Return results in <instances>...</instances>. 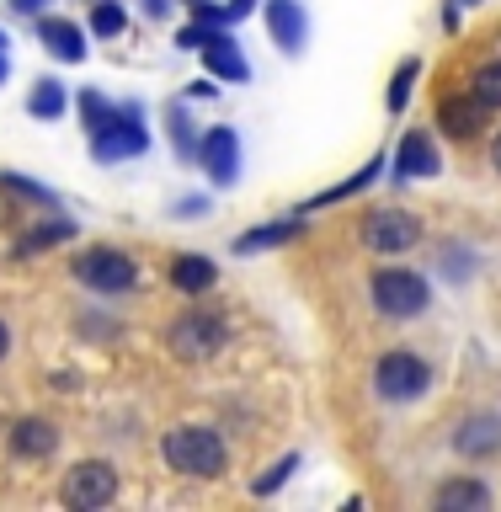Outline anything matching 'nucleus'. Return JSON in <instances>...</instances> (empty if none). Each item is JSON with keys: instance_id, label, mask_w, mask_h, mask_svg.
Segmentation results:
<instances>
[{"instance_id": "obj_21", "label": "nucleus", "mask_w": 501, "mask_h": 512, "mask_svg": "<svg viewBox=\"0 0 501 512\" xmlns=\"http://www.w3.org/2000/svg\"><path fill=\"white\" fill-rule=\"evenodd\" d=\"M112 107L107 96H96V91H80V118H86V134H102V128L112 123Z\"/></svg>"}, {"instance_id": "obj_10", "label": "nucleus", "mask_w": 501, "mask_h": 512, "mask_svg": "<svg viewBox=\"0 0 501 512\" xmlns=\"http://www.w3.org/2000/svg\"><path fill=\"white\" fill-rule=\"evenodd\" d=\"M267 27H272V38H278V48H288V54H299L304 38H310V22H304L299 0H267Z\"/></svg>"}, {"instance_id": "obj_13", "label": "nucleus", "mask_w": 501, "mask_h": 512, "mask_svg": "<svg viewBox=\"0 0 501 512\" xmlns=\"http://www.w3.org/2000/svg\"><path fill=\"white\" fill-rule=\"evenodd\" d=\"M203 59H208V75H219V80H246L251 75V64L240 59V48L230 32H208V43H203Z\"/></svg>"}, {"instance_id": "obj_34", "label": "nucleus", "mask_w": 501, "mask_h": 512, "mask_svg": "<svg viewBox=\"0 0 501 512\" xmlns=\"http://www.w3.org/2000/svg\"><path fill=\"white\" fill-rule=\"evenodd\" d=\"M0 80H6V54H0Z\"/></svg>"}, {"instance_id": "obj_26", "label": "nucleus", "mask_w": 501, "mask_h": 512, "mask_svg": "<svg viewBox=\"0 0 501 512\" xmlns=\"http://www.w3.org/2000/svg\"><path fill=\"white\" fill-rule=\"evenodd\" d=\"M294 470H299V459H294V454L278 459V464H272V470H267L262 480H256V496H272V491H278V486H283V480L294 475Z\"/></svg>"}, {"instance_id": "obj_25", "label": "nucleus", "mask_w": 501, "mask_h": 512, "mask_svg": "<svg viewBox=\"0 0 501 512\" xmlns=\"http://www.w3.org/2000/svg\"><path fill=\"white\" fill-rule=\"evenodd\" d=\"M123 22H128V16H123V6H112V0H102V6L91 11V32H102V38H118V32H123Z\"/></svg>"}, {"instance_id": "obj_2", "label": "nucleus", "mask_w": 501, "mask_h": 512, "mask_svg": "<svg viewBox=\"0 0 501 512\" xmlns=\"http://www.w3.org/2000/svg\"><path fill=\"white\" fill-rule=\"evenodd\" d=\"M75 278L96 288V294H123V288H134V256L118 251V246H91L75 256Z\"/></svg>"}, {"instance_id": "obj_1", "label": "nucleus", "mask_w": 501, "mask_h": 512, "mask_svg": "<svg viewBox=\"0 0 501 512\" xmlns=\"http://www.w3.org/2000/svg\"><path fill=\"white\" fill-rule=\"evenodd\" d=\"M160 454H166L171 470H182V475H219L224 470V438L214 427H176L166 432V443H160Z\"/></svg>"}, {"instance_id": "obj_24", "label": "nucleus", "mask_w": 501, "mask_h": 512, "mask_svg": "<svg viewBox=\"0 0 501 512\" xmlns=\"http://www.w3.org/2000/svg\"><path fill=\"white\" fill-rule=\"evenodd\" d=\"M475 96H480V102H486L491 112L501 107V59L486 64V70H475Z\"/></svg>"}, {"instance_id": "obj_23", "label": "nucleus", "mask_w": 501, "mask_h": 512, "mask_svg": "<svg viewBox=\"0 0 501 512\" xmlns=\"http://www.w3.org/2000/svg\"><path fill=\"white\" fill-rule=\"evenodd\" d=\"M416 75H422V59H406L395 70V80H390V112H400L411 102V86H416Z\"/></svg>"}, {"instance_id": "obj_20", "label": "nucleus", "mask_w": 501, "mask_h": 512, "mask_svg": "<svg viewBox=\"0 0 501 512\" xmlns=\"http://www.w3.org/2000/svg\"><path fill=\"white\" fill-rule=\"evenodd\" d=\"M27 112H32V118H59V112H64V86H59V80H38L32 96H27Z\"/></svg>"}, {"instance_id": "obj_30", "label": "nucleus", "mask_w": 501, "mask_h": 512, "mask_svg": "<svg viewBox=\"0 0 501 512\" xmlns=\"http://www.w3.org/2000/svg\"><path fill=\"white\" fill-rule=\"evenodd\" d=\"M251 6H256V0H230V6H224V16H230V22H240V16H251Z\"/></svg>"}, {"instance_id": "obj_15", "label": "nucleus", "mask_w": 501, "mask_h": 512, "mask_svg": "<svg viewBox=\"0 0 501 512\" xmlns=\"http://www.w3.org/2000/svg\"><path fill=\"white\" fill-rule=\"evenodd\" d=\"M491 507V491L480 480H448L438 486V512H486Z\"/></svg>"}, {"instance_id": "obj_6", "label": "nucleus", "mask_w": 501, "mask_h": 512, "mask_svg": "<svg viewBox=\"0 0 501 512\" xmlns=\"http://www.w3.org/2000/svg\"><path fill=\"white\" fill-rule=\"evenodd\" d=\"M422 240V219L406 214V208H374L363 219V246L374 251H411Z\"/></svg>"}, {"instance_id": "obj_5", "label": "nucleus", "mask_w": 501, "mask_h": 512, "mask_svg": "<svg viewBox=\"0 0 501 512\" xmlns=\"http://www.w3.org/2000/svg\"><path fill=\"white\" fill-rule=\"evenodd\" d=\"M432 384V368L416 358V352H384L374 368V390L384 400H416Z\"/></svg>"}, {"instance_id": "obj_9", "label": "nucleus", "mask_w": 501, "mask_h": 512, "mask_svg": "<svg viewBox=\"0 0 501 512\" xmlns=\"http://www.w3.org/2000/svg\"><path fill=\"white\" fill-rule=\"evenodd\" d=\"M203 166H208V182L214 187H235V176H240V134L235 128H208V139H203Z\"/></svg>"}, {"instance_id": "obj_27", "label": "nucleus", "mask_w": 501, "mask_h": 512, "mask_svg": "<svg viewBox=\"0 0 501 512\" xmlns=\"http://www.w3.org/2000/svg\"><path fill=\"white\" fill-rule=\"evenodd\" d=\"M0 182H6L11 192H22V198H32V203H48V208H54V192L38 187V182H22V176H0Z\"/></svg>"}, {"instance_id": "obj_4", "label": "nucleus", "mask_w": 501, "mask_h": 512, "mask_svg": "<svg viewBox=\"0 0 501 512\" xmlns=\"http://www.w3.org/2000/svg\"><path fill=\"white\" fill-rule=\"evenodd\" d=\"M112 496H118V470H112L107 459H86V464H75V470L64 475V486H59V502H64V507H80V512L107 507Z\"/></svg>"}, {"instance_id": "obj_35", "label": "nucleus", "mask_w": 501, "mask_h": 512, "mask_svg": "<svg viewBox=\"0 0 501 512\" xmlns=\"http://www.w3.org/2000/svg\"><path fill=\"white\" fill-rule=\"evenodd\" d=\"M0 54H6V32H0Z\"/></svg>"}, {"instance_id": "obj_14", "label": "nucleus", "mask_w": 501, "mask_h": 512, "mask_svg": "<svg viewBox=\"0 0 501 512\" xmlns=\"http://www.w3.org/2000/svg\"><path fill=\"white\" fill-rule=\"evenodd\" d=\"M38 38L48 43V54L64 59V64H80V59H86V38H80V27H75V22L43 16V22H38Z\"/></svg>"}, {"instance_id": "obj_11", "label": "nucleus", "mask_w": 501, "mask_h": 512, "mask_svg": "<svg viewBox=\"0 0 501 512\" xmlns=\"http://www.w3.org/2000/svg\"><path fill=\"white\" fill-rule=\"evenodd\" d=\"M59 448V427L43 422V416H22V422L11 427V454L16 459H48Z\"/></svg>"}, {"instance_id": "obj_28", "label": "nucleus", "mask_w": 501, "mask_h": 512, "mask_svg": "<svg viewBox=\"0 0 501 512\" xmlns=\"http://www.w3.org/2000/svg\"><path fill=\"white\" fill-rule=\"evenodd\" d=\"M64 235H70V224H48V230H38V235L22 240V251H38V246H48V240H64Z\"/></svg>"}, {"instance_id": "obj_12", "label": "nucleus", "mask_w": 501, "mask_h": 512, "mask_svg": "<svg viewBox=\"0 0 501 512\" xmlns=\"http://www.w3.org/2000/svg\"><path fill=\"white\" fill-rule=\"evenodd\" d=\"M486 112H491V107L480 102V96H470V102H464V96H448V102L438 107V123H443L454 139L470 144V139H480V128H486Z\"/></svg>"}, {"instance_id": "obj_31", "label": "nucleus", "mask_w": 501, "mask_h": 512, "mask_svg": "<svg viewBox=\"0 0 501 512\" xmlns=\"http://www.w3.org/2000/svg\"><path fill=\"white\" fill-rule=\"evenodd\" d=\"M11 352V331H6V320H0V358Z\"/></svg>"}, {"instance_id": "obj_17", "label": "nucleus", "mask_w": 501, "mask_h": 512, "mask_svg": "<svg viewBox=\"0 0 501 512\" xmlns=\"http://www.w3.org/2000/svg\"><path fill=\"white\" fill-rule=\"evenodd\" d=\"M395 171L400 176H432V171H438V150H432V139L427 134H406V144H400V155H395Z\"/></svg>"}, {"instance_id": "obj_18", "label": "nucleus", "mask_w": 501, "mask_h": 512, "mask_svg": "<svg viewBox=\"0 0 501 512\" xmlns=\"http://www.w3.org/2000/svg\"><path fill=\"white\" fill-rule=\"evenodd\" d=\"M454 443L464 448V454H491V448H501V422L496 416H475V422L459 427Z\"/></svg>"}, {"instance_id": "obj_32", "label": "nucleus", "mask_w": 501, "mask_h": 512, "mask_svg": "<svg viewBox=\"0 0 501 512\" xmlns=\"http://www.w3.org/2000/svg\"><path fill=\"white\" fill-rule=\"evenodd\" d=\"M11 6H16V11H38L43 0H11Z\"/></svg>"}, {"instance_id": "obj_33", "label": "nucleus", "mask_w": 501, "mask_h": 512, "mask_svg": "<svg viewBox=\"0 0 501 512\" xmlns=\"http://www.w3.org/2000/svg\"><path fill=\"white\" fill-rule=\"evenodd\" d=\"M491 160H496V171H501V134H496V144H491Z\"/></svg>"}, {"instance_id": "obj_36", "label": "nucleus", "mask_w": 501, "mask_h": 512, "mask_svg": "<svg viewBox=\"0 0 501 512\" xmlns=\"http://www.w3.org/2000/svg\"><path fill=\"white\" fill-rule=\"evenodd\" d=\"M192 6H198V0H192Z\"/></svg>"}, {"instance_id": "obj_3", "label": "nucleus", "mask_w": 501, "mask_h": 512, "mask_svg": "<svg viewBox=\"0 0 501 512\" xmlns=\"http://www.w3.org/2000/svg\"><path fill=\"white\" fill-rule=\"evenodd\" d=\"M374 304H379V315H390V320H411V315H422L427 310V283L416 278V272L406 267H384L374 272Z\"/></svg>"}, {"instance_id": "obj_29", "label": "nucleus", "mask_w": 501, "mask_h": 512, "mask_svg": "<svg viewBox=\"0 0 501 512\" xmlns=\"http://www.w3.org/2000/svg\"><path fill=\"white\" fill-rule=\"evenodd\" d=\"M176 144H182V150H192V123L182 118V112H176Z\"/></svg>"}, {"instance_id": "obj_8", "label": "nucleus", "mask_w": 501, "mask_h": 512, "mask_svg": "<svg viewBox=\"0 0 501 512\" xmlns=\"http://www.w3.org/2000/svg\"><path fill=\"white\" fill-rule=\"evenodd\" d=\"M96 139V155L102 160H123V155H144V128H139V107H118L112 112V123L102 128V134H91Z\"/></svg>"}, {"instance_id": "obj_7", "label": "nucleus", "mask_w": 501, "mask_h": 512, "mask_svg": "<svg viewBox=\"0 0 501 512\" xmlns=\"http://www.w3.org/2000/svg\"><path fill=\"white\" fill-rule=\"evenodd\" d=\"M171 352L176 358H187V363H203V358H214V352L224 347V326L214 315H203V310H192V315H182L171 326Z\"/></svg>"}, {"instance_id": "obj_19", "label": "nucleus", "mask_w": 501, "mask_h": 512, "mask_svg": "<svg viewBox=\"0 0 501 512\" xmlns=\"http://www.w3.org/2000/svg\"><path fill=\"white\" fill-rule=\"evenodd\" d=\"M288 235H299V219L288 214V219H278V224H262V230H246L235 240V251L240 256H251V251H267V246H283Z\"/></svg>"}, {"instance_id": "obj_16", "label": "nucleus", "mask_w": 501, "mask_h": 512, "mask_svg": "<svg viewBox=\"0 0 501 512\" xmlns=\"http://www.w3.org/2000/svg\"><path fill=\"white\" fill-rule=\"evenodd\" d=\"M219 278V267L208 262V256H176V267H171V283L182 288V294H208Z\"/></svg>"}, {"instance_id": "obj_22", "label": "nucleus", "mask_w": 501, "mask_h": 512, "mask_svg": "<svg viewBox=\"0 0 501 512\" xmlns=\"http://www.w3.org/2000/svg\"><path fill=\"white\" fill-rule=\"evenodd\" d=\"M379 171H384V160H368V166H363L358 176H352V182H342V187H331V192H320V198H315L310 208H320V203H336V198H352V192H363V187L374 182Z\"/></svg>"}]
</instances>
